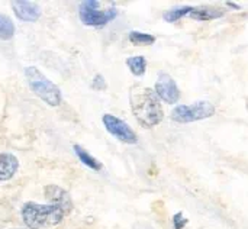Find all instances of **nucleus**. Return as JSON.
<instances>
[{
	"mask_svg": "<svg viewBox=\"0 0 248 229\" xmlns=\"http://www.w3.org/2000/svg\"><path fill=\"white\" fill-rule=\"evenodd\" d=\"M128 38L134 45H153L155 42V36L150 33L138 32V31H131Z\"/></svg>",
	"mask_w": 248,
	"mask_h": 229,
	"instance_id": "dca6fc26",
	"label": "nucleus"
},
{
	"mask_svg": "<svg viewBox=\"0 0 248 229\" xmlns=\"http://www.w3.org/2000/svg\"><path fill=\"white\" fill-rule=\"evenodd\" d=\"M25 78L31 90L46 105L57 107L61 103V90L49 78H46L36 67H26L23 70Z\"/></svg>",
	"mask_w": 248,
	"mask_h": 229,
	"instance_id": "7ed1b4c3",
	"label": "nucleus"
},
{
	"mask_svg": "<svg viewBox=\"0 0 248 229\" xmlns=\"http://www.w3.org/2000/svg\"><path fill=\"white\" fill-rule=\"evenodd\" d=\"M73 150H74V153H76L77 158H78V160H80L86 167H89V168H92V170H94V171L102 170V163H100V161H97L93 155H90L84 148H81L80 145H74V147H73Z\"/></svg>",
	"mask_w": 248,
	"mask_h": 229,
	"instance_id": "f8f14e48",
	"label": "nucleus"
},
{
	"mask_svg": "<svg viewBox=\"0 0 248 229\" xmlns=\"http://www.w3.org/2000/svg\"><path fill=\"white\" fill-rule=\"evenodd\" d=\"M22 219L29 229H48L60 225L64 214L55 205H39L28 202L22 206Z\"/></svg>",
	"mask_w": 248,
	"mask_h": 229,
	"instance_id": "f03ea898",
	"label": "nucleus"
},
{
	"mask_svg": "<svg viewBox=\"0 0 248 229\" xmlns=\"http://www.w3.org/2000/svg\"><path fill=\"white\" fill-rule=\"evenodd\" d=\"M19 168V160L9 153H0V182L10 180Z\"/></svg>",
	"mask_w": 248,
	"mask_h": 229,
	"instance_id": "9d476101",
	"label": "nucleus"
},
{
	"mask_svg": "<svg viewBox=\"0 0 248 229\" xmlns=\"http://www.w3.org/2000/svg\"><path fill=\"white\" fill-rule=\"evenodd\" d=\"M92 87L94 89V90H105L106 89V80H105V77L102 76V74H96L94 76V78H93V81H92Z\"/></svg>",
	"mask_w": 248,
	"mask_h": 229,
	"instance_id": "f3484780",
	"label": "nucleus"
},
{
	"mask_svg": "<svg viewBox=\"0 0 248 229\" xmlns=\"http://www.w3.org/2000/svg\"><path fill=\"white\" fill-rule=\"evenodd\" d=\"M217 112L215 106L211 102L199 100L193 105H179L171 110V119L177 123H190L208 119Z\"/></svg>",
	"mask_w": 248,
	"mask_h": 229,
	"instance_id": "20e7f679",
	"label": "nucleus"
},
{
	"mask_svg": "<svg viewBox=\"0 0 248 229\" xmlns=\"http://www.w3.org/2000/svg\"><path fill=\"white\" fill-rule=\"evenodd\" d=\"M227 6H231V7H234V9H240V6L234 4L232 1H227Z\"/></svg>",
	"mask_w": 248,
	"mask_h": 229,
	"instance_id": "6ab92c4d",
	"label": "nucleus"
},
{
	"mask_svg": "<svg viewBox=\"0 0 248 229\" xmlns=\"http://www.w3.org/2000/svg\"><path fill=\"white\" fill-rule=\"evenodd\" d=\"M129 103L135 119L142 128H148V129L154 128L164 118L161 102L155 94V92L150 87H142V86L131 87Z\"/></svg>",
	"mask_w": 248,
	"mask_h": 229,
	"instance_id": "f257e3e1",
	"label": "nucleus"
},
{
	"mask_svg": "<svg viewBox=\"0 0 248 229\" xmlns=\"http://www.w3.org/2000/svg\"><path fill=\"white\" fill-rule=\"evenodd\" d=\"M100 1L97 0H87V1H81L80 4V20L86 25V26H105L109 22H112L116 16H118V10L115 7H109L106 10H100L99 9Z\"/></svg>",
	"mask_w": 248,
	"mask_h": 229,
	"instance_id": "39448f33",
	"label": "nucleus"
},
{
	"mask_svg": "<svg viewBox=\"0 0 248 229\" xmlns=\"http://www.w3.org/2000/svg\"><path fill=\"white\" fill-rule=\"evenodd\" d=\"M192 9H193L192 6H176V7L170 9L169 12H166L163 17H164L166 22L173 23V22H177L179 19H182L183 16L190 15Z\"/></svg>",
	"mask_w": 248,
	"mask_h": 229,
	"instance_id": "2eb2a0df",
	"label": "nucleus"
},
{
	"mask_svg": "<svg viewBox=\"0 0 248 229\" xmlns=\"http://www.w3.org/2000/svg\"><path fill=\"white\" fill-rule=\"evenodd\" d=\"M13 35H15V23H13V20L9 16L0 13V39L1 41H9V39L13 38Z\"/></svg>",
	"mask_w": 248,
	"mask_h": 229,
	"instance_id": "4468645a",
	"label": "nucleus"
},
{
	"mask_svg": "<svg viewBox=\"0 0 248 229\" xmlns=\"http://www.w3.org/2000/svg\"><path fill=\"white\" fill-rule=\"evenodd\" d=\"M224 15H225V10L221 9V7H215V6H196V7L192 9L189 16L196 19V20L206 22V20H214V19L222 17Z\"/></svg>",
	"mask_w": 248,
	"mask_h": 229,
	"instance_id": "9b49d317",
	"label": "nucleus"
},
{
	"mask_svg": "<svg viewBox=\"0 0 248 229\" xmlns=\"http://www.w3.org/2000/svg\"><path fill=\"white\" fill-rule=\"evenodd\" d=\"M44 195H45V198L48 200H51V205H55L57 208H60L64 215L71 214V211H73V200H71V196L68 195L67 190H64L60 186L49 184V186L45 187Z\"/></svg>",
	"mask_w": 248,
	"mask_h": 229,
	"instance_id": "6e6552de",
	"label": "nucleus"
},
{
	"mask_svg": "<svg viewBox=\"0 0 248 229\" xmlns=\"http://www.w3.org/2000/svg\"><path fill=\"white\" fill-rule=\"evenodd\" d=\"M173 224H174V228L176 229H183L186 227V224H187V218L183 215V212H179V214L174 215Z\"/></svg>",
	"mask_w": 248,
	"mask_h": 229,
	"instance_id": "a211bd4d",
	"label": "nucleus"
},
{
	"mask_svg": "<svg viewBox=\"0 0 248 229\" xmlns=\"http://www.w3.org/2000/svg\"><path fill=\"white\" fill-rule=\"evenodd\" d=\"M102 122H103L106 131L112 137H115L118 141H121L124 144H137L138 142V135L134 132V129L125 121H122L110 113H106V115H103Z\"/></svg>",
	"mask_w": 248,
	"mask_h": 229,
	"instance_id": "423d86ee",
	"label": "nucleus"
},
{
	"mask_svg": "<svg viewBox=\"0 0 248 229\" xmlns=\"http://www.w3.org/2000/svg\"><path fill=\"white\" fill-rule=\"evenodd\" d=\"M12 10L17 19L23 22H36L41 17V6L35 1L28 0H16L12 1Z\"/></svg>",
	"mask_w": 248,
	"mask_h": 229,
	"instance_id": "1a4fd4ad",
	"label": "nucleus"
},
{
	"mask_svg": "<svg viewBox=\"0 0 248 229\" xmlns=\"http://www.w3.org/2000/svg\"><path fill=\"white\" fill-rule=\"evenodd\" d=\"M126 65L131 70V73L137 77H141L145 74L147 70V60L142 55H135V57H129L126 60Z\"/></svg>",
	"mask_w": 248,
	"mask_h": 229,
	"instance_id": "ddd939ff",
	"label": "nucleus"
},
{
	"mask_svg": "<svg viewBox=\"0 0 248 229\" xmlns=\"http://www.w3.org/2000/svg\"><path fill=\"white\" fill-rule=\"evenodd\" d=\"M154 92L160 100H163L169 105H174L180 99V90L177 87V83L167 73H160V76L155 81Z\"/></svg>",
	"mask_w": 248,
	"mask_h": 229,
	"instance_id": "0eeeda50",
	"label": "nucleus"
}]
</instances>
